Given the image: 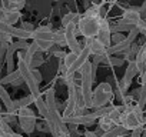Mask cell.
Returning <instances> with one entry per match:
<instances>
[{
	"label": "cell",
	"mask_w": 146,
	"mask_h": 137,
	"mask_svg": "<svg viewBox=\"0 0 146 137\" xmlns=\"http://www.w3.org/2000/svg\"><path fill=\"white\" fill-rule=\"evenodd\" d=\"M102 24V5L92 3V6L82 14L78 23V32L86 39L98 37Z\"/></svg>",
	"instance_id": "cell-1"
},
{
	"label": "cell",
	"mask_w": 146,
	"mask_h": 137,
	"mask_svg": "<svg viewBox=\"0 0 146 137\" xmlns=\"http://www.w3.org/2000/svg\"><path fill=\"white\" fill-rule=\"evenodd\" d=\"M76 32H78V24L76 23H70L64 27V34H66V46L69 47L70 51L76 53V54H80L82 51V46L80 43L76 39Z\"/></svg>",
	"instance_id": "cell-5"
},
{
	"label": "cell",
	"mask_w": 146,
	"mask_h": 137,
	"mask_svg": "<svg viewBox=\"0 0 146 137\" xmlns=\"http://www.w3.org/2000/svg\"><path fill=\"white\" fill-rule=\"evenodd\" d=\"M113 107H115V106H103V107H100V109H96L95 113H96L98 117H102V116L110 114V111L113 110Z\"/></svg>",
	"instance_id": "cell-24"
},
{
	"label": "cell",
	"mask_w": 146,
	"mask_h": 137,
	"mask_svg": "<svg viewBox=\"0 0 146 137\" xmlns=\"http://www.w3.org/2000/svg\"><path fill=\"white\" fill-rule=\"evenodd\" d=\"M78 57H79V54H76V53H73V51H69V53H66V56H64V59L62 60L63 61V64H64V67L69 68L75 64V61L78 60Z\"/></svg>",
	"instance_id": "cell-21"
},
{
	"label": "cell",
	"mask_w": 146,
	"mask_h": 137,
	"mask_svg": "<svg viewBox=\"0 0 146 137\" xmlns=\"http://www.w3.org/2000/svg\"><path fill=\"white\" fill-rule=\"evenodd\" d=\"M140 76H142V84H143V83H146V66H145V68L142 70Z\"/></svg>",
	"instance_id": "cell-35"
},
{
	"label": "cell",
	"mask_w": 146,
	"mask_h": 137,
	"mask_svg": "<svg viewBox=\"0 0 146 137\" xmlns=\"http://www.w3.org/2000/svg\"><path fill=\"white\" fill-rule=\"evenodd\" d=\"M125 61V59H119V57H115V56H106L103 63H108L109 66H122Z\"/></svg>",
	"instance_id": "cell-22"
},
{
	"label": "cell",
	"mask_w": 146,
	"mask_h": 137,
	"mask_svg": "<svg viewBox=\"0 0 146 137\" xmlns=\"http://www.w3.org/2000/svg\"><path fill=\"white\" fill-rule=\"evenodd\" d=\"M23 30H26V32H30V33H33L35 32V27H33V24L32 23H29V22H25V23H22V26H20Z\"/></svg>",
	"instance_id": "cell-30"
},
{
	"label": "cell",
	"mask_w": 146,
	"mask_h": 137,
	"mask_svg": "<svg viewBox=\"0 0 146 137\" xmlns=\"http://www.w3.org/2000/svg\"><path fill=\"white\" fill-rule=\"evenodd\" d=\"M143 130H145V127H139V128H136V130H132V134H130L129 137H142Z\"/></svg>",
	"instance_id": "cell-31"
},
{
	"label": "cell",
	"mask_w": 146,
	"mask_h": 137,
	"mask_svg": "<svg viewBox=\"0 0 146 137\" xmlns=\"http://www.w3.org/2000/svg\"><path fill=\"white\" fill-rule=\"evenodd\" d=\"M145 128H146V127H145Z\"/></svg>",
	"instance_id": "cell-40"
},
{
	"label": "cell",
	"mask_w": 146,
	"mask_h": 137,
	"mask_svg": "<svg viewBox=\"0 0 146 137\" xmlns=\"http://www.w3.org/2000/svg\"><path fill=\"white\" fill-rule=\"evenodd\" d=\"M85 137H99V136L96 134V131H89V130H86V131H85Z\"/></svg>",
	"instance_id": "cell-34"
},
{
	"label": "cell",
	"mask_w": 146,
	"mask_h": 137,
	"mask_svg": "<svg viewBox=\"0 0 146 137\" xmlns=\"http://www.w3.org/2000/svg\"><path fill=\"white\" fill-rule=\"evenodd\" d=\"M2 119L6 121V123H15L16 120H17V114L16 113H9V111H6V113H2Z\"/></svg>",
	"instance_id": "cell-25"
},
{
	"label": "cell",
	"mask_w": 146,
	"mask_h": 137,
	"mask_svg": "<svg viewBox=\"0 0 146 137\" xmlns=\"http://www.w3.org/2000/svg\"><path fill=\"white\" fill-rule=\"evenodd\" d=\"M22 77V74H20V72L19 70H13V72H10V73H7L3 79H0V83H2L3 86L5 84H13L16 80H19Z\"/></svg>",
	"instance_id": "cell-18"
},
{
	"label": "cell",
	"mask_w": 146,
	"mask_h": 137,
	"mask_svg": "<svg viewBox=\"0 0 146 137\" xmlns=\"http://www.w3.org/2000/svg\"><path fill=\"white\" fill-rule=\"evenodd\" d=\"M17 70L20 72V74H22L25 83L27 84V87H29V90H30V94H32V97H33V101H35L36 99L42 97V93H40V90H39V84H37V82H36L35 77H33V73H32L30 66H29V64L23 60V57H20V56H19V59H17Z\"/></svg>",
	"instance_id": "cell-2"
},
{
	"label": "cell",
	"mask_w": 146,
	"mask_h": 137,
	"mask_svg": "<svg viewBox=\"0 0 146 137\" xmlns=\"http://www.w3.org/2000/svg\"><path fill=\"white\" fill-rule=\"evenodd\" d=\"M32 103H33L32 94H30V96H26V97H22V99H19V100H15V101H13V113H17V111H19L20 109H23V107H29Z\"/></svg>",
	"instance_id": "cell-15"
},
{
	"label": "cell",
	"mask_w": 146,
	"mask_h": 137,
	"mask_svg": "<svg viewBox=\"0 0 146 137\" xmlns=\"http://www.w3.org/2000/svg\"><path fill=\"white\" fill-rule=\"evenodd\" d=\"M53 41L57 46H66V34H64V27L60 30L53 32Z\"/></svg>",
	"instance_id": "cell-19"
},
{
	"label": "cell",
	"mask_w": 146,
	"mask_h": 137,
	"mask_svg": "<svg viewBox=\"0 0 146 137\" xmlns=\"http://www.w3.org/2000/svg\"><path fill=\"white\" fill-rule=\"evenodd\" d=\"M2 10H22L26 6V0H0Z\"/></svg>",
	"instance_id": "cell-11"
},
{
	"label": "cell",
	"mask_w": 146,
	"mask_h": 137,
	"mask_svg": "<svg viewBox=\"0 0 146 137\" xmlns=\"http://www.w3.org/2000/svg\"><path fill=\"white\" fill-rule=\"evenodd\" d=\"M17 121H19L20 128L27 134L33 133L35 128H36V124H37L36 123V116H35L33 110L29 109V107H23L17 111Z\"/></svg>",
	"instance_id": "cell-4"
},
{
	"label": "cell",
	"mask_w": 146,
	"mask_h": 137,
	"mask_svg": "<svg viewBox=\"0 0 146 137\" xmlns=\"http://www.w3.org/2000/svg\"><path fill=\"white\" fill-rule=\"evenodd\" d=\"M90 49H89V46L88 44H85L83 46V49H82V51H80V54H79V57H78V60L75 61V64H73L69 70L66 72L67 74H76L78 72H80V68H82V66L86 63V61H89V57H90ZM64 73V74H66Z\"/></svg>",
	"instance_id": "cell-7"
},
{
	"label": "cell",
	"mask_w": 146,
	"mask_h": 137,
	"mask_svg": "<svg viewBox=\"0 0 146 137\" xmlns=\"http://www.w3.org/2000/svg\"><path fill=\"white\" fill-rule=\"evenodd\" d=\"M6 137H23V136H22V134H17V133L13 131V133H10V134H6Z\"/></svg>",
	"instance_id": "cell-36"
},
{
	"label": "cell",
	"mask_w": 146,
	"mask_h": 137,
	"mask_svg": "<svg viewBox=\"0 0 146 137\" xmlns=\"http://www.w3.org/2000/svg\"><path fill=\"white\" fill-rule=\"evenodd\" d=\"M102 2H103V0H102Z\"/></svg>",
	"instance_id": "cell-39"
},
{
	"label": "cell",
	"mask_w": 146,
	"mask_h": 137,
	"mask_svg": "<svg viewBox=\"0 0 146 137\" xmlns=\"http://www.w3.org/2000/svg\"><path fill=\"white\" fill-rule=\"evenodd\" d=\"M137 106L145 110V106H146V83H143L137 92Z\"/></svg>",
	"instance_id": "cell-20"
},
{
	"label": "cell",
	"mask_w": 146,
	"mask_h": 137,
	"mask_svg": "<svg viewBox=\"0 0 146 137\" xmlns=\"http://www.w3.org/2000/svg\"><path fill=\"white\" fill-rule=\"evenodd\" d=\"M92 3H98V0H92Z\"/></svg>",
	"instance_id": "cell-38"
},
{
	"label": "cell",
	"mask_w": 146,
	"mask_h": 137,
	"mask_svg": "<svg viewBox=\"0 0 146 137\" xmlns=\"http://www.w3.org/2000/svg\"><path fill=\"white\" fill-rule=\"evenodd\" d=\"M0 100H2V103L5 104V107L9 113H13V100L10 99L7 90L5 89V86L2 83H0Z\"/></svg>",
	"instance_id": "cell-13"
},
{
	"label": "cell",
	"mask_w": 146,
	"mask_h": 137,
	"mask_svg": "<svg viewBox=\"0 0 146 137\" xmlns=\"http://www.w3.org/2000/svg\"><path fill=\"white\" fill-rule=\"evenodd\" d=\"M127 130L122 126V124H117V126H115L112 130H109V131H105L100 137H122L125 133H126Z\"/></svg>",
	"instance_id": "cell-16"
},
{
	"label": "cell",
	"mask_w": 146,
	"mask_h": 137,
	"mask_svg": "<svg viewBox=\"0 0 146 137\" xmlns=\"http://www.w3.org/2000/svg\"><path fill=\"white\" fill-rule=\"evenodd\" d=\"M98 116L96 113H85L80 116H72L67 119H63L66 121V124H76V126H88V124H95L98 121Z\"/></svg>",
	"instance_id": "cell-6"
},
{
	"label": "cell",
	"mask_w": 146,
	"mask_h": 137,
	"mask_svg": "<svg viewBox=\"0 0 146 137\" xmlns=\"http://www.w3.org/2000/svg\"><path fill=\"white\" fill-rule=\"evenodd\" d=\"M36 128L40 130V131H50V127H49V124L46 121L44 123H40V124H36Z\"/></svg>",
	"instance_id": "cell-33"
},
{
	"label": "cell",
	"mask_w": 146,
	"mask_h": 137,
	"mask_svg": "<svg viewBox=\"0 0 146 137\" xmlns=\"http://www.w3.org/2000/svg\"><path fill=\"white\" fill-rule=\"evenodd\" d=\"M125 39H126V36L122 34V33H112V41H113V44L120 43V41H123Z\"/></svg>",
	"instance_id": "cell-27"
},
{
	"label": "cell",
	"mask_w": 146,
	"mask_h": 137,
	"mask_svg": "<svg viewBox=\"0 0 146 137\" xmlns=\"http://www.w3.org/2000/svg\"><path fill=\"white\" fill-rule=\"evenodd\" d=\"M98 124H99V128H102L103 131H109L112 130L115 126H117L115 123V120L110 117V114H106V116H102L98 119Z\"/></svg>",
	"instance_id": "cell-14"
},
{
	"label": "cell",
	"mask_w": 146,
	"mask_h": 137,
	"mask_svg": "<svg viewBox=\"0 0 146 137\" xmlns=\"http://www.w3.org/2000/svg\"><path fill=\"white\" fill-rule=\"evenodd\" d=\"M64 137H72V136H70V133H67V134H64Z\"/></svg>",
	"instance_id": "cell-37"
},
{
	"label": "cell",
	"mask_w": 146,
	"mask_h": 137,
	"mask_svg": "<svg viewBox=\"0 0 146 137\" xmlns=\"http://www.w3.org/2000/svg\"><path fill=\"white\" fill-rule=\"evenodd\" d=\"M22 17V13L19 10H2V14H0V19H2L5 23L7 24H15L17 23V20Z\"/></svg>",
	"instance_id": "cell-12"
},
{
	"label": "cell",
	"mask_w": 146,
	"mask_h": 137,
	"mask_svg": "<svg viewBox=\"0 0 146 137\" xmlns=\"http://www.w3.org/2000/svg\"><path fill=\"white\" fill-rule=\"evenodd\" d=\"M43 61H44V59H43L39 53L35 54V57H33V60H32V64H30V68H36V67H39Z\"/></svg>",
	"instance_id": "cell-26"
},
{
	"label": "cell",
	"mask_w": 146,
	"mask_h": 137,
	"mask_svg": "<svg viewBox=\"0 0 146 137\" xmlns=\"http://www.w3.org/2000/svg\"><path fill=\"white\" fill-rule=\"evenodd\" d=\"M76 14H78V13H72V12H69L67 14H64V16L62 17V24H63V27H66L67 24H70V23L75 22Z\"/></svg>",
	"instance_id": "cell-23"
},
{
	"label": "cell",
	"mask_w": 146,
	"mask_h": 137,
	"mask_svg": "<svg viewBox=\"0 0 146 137\" xmlns=\"http://www.w3.org/2000/svg\"><path fill=\"white\" fill-rule=\"evenodd\" d=\"M98 39L108 49L112 46V30H110V24H109L106 17H102V24H100V30H99Z\"/></svg>",
	"instance_id": "cell-8"
},
{
	"label": "cell",
	"mask_w": 146,
	"mask_h": 137,
	"mask_svg": "<svg viewBox=\"0 0 146 137\" xmlns=\"http://www.w3.org/2000/svg\"><path fill=\"white\" fill-rule=\"evenodd\" d=\"M142 14H140V10L139 7L135 9V7H130L127 10H125L123 13V17H122V23L125 24H130V26H137V23L142 20Z\"/></svg>",
	"instance_id": "cell-9"
},
{
	"label": "cell",
	"mask_w": 146,
	"mask_h": 137,
	"mask_svg": "<svg viewBox=\"0 0 146 137\" xmlns=\"http://www.w3.org/2000/svg\"><path fill=\"white\" fill-rule=\"evenodd\" d=\"M32 73H33V77H35V80L37 82V84H40V82H42V74H40V72L37 70V68H32Z\"/></svg>",
	"instance_id": "cell-32"
},
{
	"label": "cell",
	"mask_w": 146,
	"mask_h": 137,
	"mask_svg": "<svg viewBox=\"0 0 146 137\" xmlns=\"http://www.w3.org/2000/svg\"><path fill=\"white\" fill-rule=\"evenodd\" d=\"M86 44L89 46L90 49V53L93 56H105L106 57V51H108V47L103 46L98 37H93V39H86Z\"/></svg>",
	"instance_id": "cell-10"
},
{
	"label": "cell",
	"mask_w": 146,
	"mask_h": 137,
	"mask_svg": "<svg viewBox=\"0 0 146 137\" xmlns=\"http://www.w3.org/2000/svg\"><path fill=\"white\" fill-rule=\"evenodd\" d=\"M75 101H76L78 109H88V107H86L85 94H83V92H82V87H79V86H76V89H75Z\"/></svg>",
	"instance_id": "cell-17"
},
{
	"label": "cell",
	"mask_w": 146,
	"mask_h": 137,
	"mask_svg": "<svg viewBox=\"0 0 146 137\" xmlns=\"http://www.w3.org/2000/svg\"><path fill=\"white\" fill-rule=\"evenodd\" d=\"M113 97V87L110 83H100L93 90V99H92V109H100L106 106Z\"/></svg>",
	"instance_id": "cell-3"
},
{
	"label": "cell",
	"mask_w": 146,
	"mask_h": 137,
	"mask_svg": "<svg viewBox=\"0 0 146 137\" xmlns=\"http://www.w3.org/2000/svg\"><path fill=\"white\" fill-rule=\"evenodd\" d=\"M12 34H7V33H2L0 32V43H6V44H10L12 43Z\"/></svg>",
	"instance_id": "cell-28"
},
{
	"label": "cell",
	"mask_w": 146,
	"mask_h": 137,
	"mask_svg": "<svg viewBox=\"0 0 146 137\" xmlns=\"http://www.w3.org/2000/svg\"><path fill=\"white\" fill-rule=\"evenodd\" d=\"M69 127V133L72 137H79V130L76 128V124H67Z\"/></svg>",
	"instance_id": "cell-29"
}]
</instances>
